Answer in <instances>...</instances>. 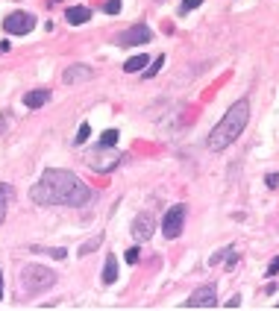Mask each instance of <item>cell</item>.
<instances>
[{
	"label": "cell",
	"mask_w": 279,
	"mask_h": 311,
	"mask_svg": "<svg viewBox=\"0 0 279 311\" xmlns=\"http://www.w3.org/2000/svg\"><path fill=\"white\" fill-rule=\"evenodd\" d=\"M30 197L38 206H86L92 200V188L83 179H77V173L71 170L50 167L30 188Z\"/></svg>",
	"instance_id": "6da1fadb"
},
{
	"label": "cell",
	"mask_w": 279,
	"mask_h": 311,
	"mask_svg": "<svg viewBox=\"0 0 279 311\" xmlns=\"http://www.w3.org/2000/svg\"><path fill=\"white\" fill-rule=\"evenodd\" d=\"M94 71L89 68V65H71L68 71L62 74V79L68 82V85H74V82H83V79H92Z\"/></svg>",
	"instance_id": "30bf717a"
},
{
	"label": "cell",
	"mask_w": 279,
	"mask_h": 311,
	"mask_svg": "<svg viewBox=\"0 0 279 311\" xmlns=\"http://www.w3.org/2000/svg\"><path fill=\"white\" fill-rule=\"evenodd\" d=\"M138 252H141L138 247H129V249H126V252H124L126 264H138Z\"/></svg>",
	"instance_id": "d6986e66"
},
{
	"label": "cell",
	"mask_w": 279,
	"mask_h": 311,
	"mask_svg": "<svg viewBox=\"0 0 279 311\" xmlns=\"http://www.w3.org/2000/svg\"><path fill=\"white\" fill-rule=\"evenodd\" d=\"M32 27H35V15H30V12H9L3 18V30L9 32V35H24Z\"/></svg>",
	"instance_id": "5b68a950"
},
{
	"label": "cell",
	"mask_w": 279,
	"mask_h": 311,
	"mask_svg": "<svg viewBox=\"0 0 279 311\" xmlns=\"http://www.w3.org/2000/svg\"><path fill=\"white\" fill-rule=\"evenodd\" d=\"M265 182H268V188H279V173H268Z\"/></svg>",
	"instance_id": "cb8c5ba5"
},
{
	"label": "cell",
	"mask_w": 279,
	"mask_h": 311,
	"mask_svg": "<svg viewBox=\"0 0 279 311\" xmlns=\"http://www.w3.org/2000/svg\"><path fill=\"white\" fill-rule=\"evenodd\" d=\"M106 150H109V147H100V144H97L94 150H89L86 158H89V164H92L94 170H112V167L121 164L124 156H121V153H106Z\"/></svg>",
	"instance_id": "8992f818"
},
{
	"label": "cell",
	"mask_w": 279,
	"mask_h": 311,
	"mask_svg": "<svg viewBox=\"0 0 279 311\" xmlns=\"http://www.w3.org/2000/svg\"><path fill=\"white\" fill-rule=\"evenodd\" d=\"M238 306H241V297H232V300L226 303V309H238Z\"/></svg>",
	"instance_id": "484cf974"
},
{
	"label": "cell",
	"mask_w": 279,
	"mask_h": 311,
	"mask_svg": "<svg viewBox=\"0 0 279 311\" xmlns=\"http://www.w3.org/2000/svg\"><path fill=\"white\" fill-rule=\"evenodd\" d=\"M153 235V218L150 215H138L132 220V238L135 241H147Z\"/></svg>",
	"instance_id": "9c48e42d"
},
{
	"label": "cell",
	"mask_w": 279,
	"mask_h": 311,
	"mask_svg": "<svg viewBox=\"0 0 279 311\" xmlns=\"http://www.w3.org/2000/svg\"><path fill=\"white\" fill-rule=\"evenodd\" d=\"M53 285H56V273L47 270V267H41V264H27L21 270V288L27 294H41V291H47Z\"/></svg>",
	"instance_id": "3957f363"
},
{
	"label": "cell",
	"mask_w": 279,
	"mask_h": 311,
	"mask_svg": "<svg viewBox=\"0 0 279 311\" xmlns=\"http://www.w3.org/2000/svg\"><path fill=\"white\" fill-rule=\"evenodd\" d=\"M153 38V30L147 27V24H135V27H129L124 30L118 38H115V44H121V47H135V44H147Z\"/></svg>",
	"instance_id": "52a82bcc"
},
{
	"label": "cell",
	"mask_w": 279,
	"mask_h": 311,
	"mask_svg": "<svg viewBox=\"0 0 279 311\" xmlns=\"http://www.w3.org/2000/svg\"><path fill=\"white\" fill-rule=\"evenodd\" d=\"M226 252H229V249H220V252H215V255L209 258V264H212V267H217V264H220V261L226 258Z\"/></svg>",
	"instance_id": "7402d4cb"
},
{
	"label": "cell",
	"mask_w": 279,
	"mask_h": 311,
	"mask_svg": "<svg viewBox=\"0 0 279 311\" xmlns=\"http://www.w3.org/2000/svg\"><path fill=\"white\" fill-rule=\"evenodd\" d=\"M186 203H180V206H171V212L165 215L162 220V232H165V238L168 241H174V238H180L183 235V226H186Z\"/></svg>",
	"instance_id": "277c9868"
},
{
	"label": "cell",
	"mask_w": 279,
	"mask_h": 311,
	"mask_svg": "<svg viewBox=\"0 0 279 311\" xmlns=\"http://www.w3.org/2000/svg\"><path fill=\"white\" fill-rule=\"evenodd\" d=\"M115 279H118V258H115V255H106V267H103V282H106V285H112Z\"/></svg>",
	"instance_id": "4fadbf2b"
},
{
	"label": "cell",
	"mask_w": 279,
	"mask_h": 311,
	"mask_svg": "<svg viewBox=\"0 0 279 311\" xmlns=\"http://www.w3.org/2000/svg\"><path fill=\"white\" fill-rule=\"evenodd\" d=\"M47 100H50V91H47V88H35V91L24 94V106H27V109H41Z\"/></svg>",
	"instance_id": "8fae6325"
},
{
	"label": "cell",
	"mask_w": 279,
	"mask_h": 311,
	"mask_svg": "<svg viewBox=\"0 0 279 311\" xmlns=\"http://www.w3.org/2000/svg\"><path fill=\"white\" fill-rule=\"evenodd\" d=\"M9 50V41H0V53H6Z\"/></svg>",
	"instance_id": "4316f807"
},
{
	"label": "cell",
	"mask_w": 279,
	"mask_h": 311,
	"mask_svg": "<svg viewBox=\"0 0 279 311\" xmlns=\"http://www.w3.org/2000/svg\"><path fill=\"white\" fill-rule=\"evenodd\" d=\"M65 18H68V24H74V27H80V24H86V21L92 18V12H89L86 6H71V9L65 12Z\"/></svg>",
	"instance_id": "7c38bea8"
},
{
	"label": "cell",
	"mask_w": 279,
	"mask_h": 311,
	"mask_svg": "<svg viewBox=\"0 0 279 311\" xmlns=\"http://www.w3.org/2000/svg\"><path fill=\"white\" fill-rule=\"evenodd\" d=\"M100 244H103V232H97V235H94L92 241H86L83 247L77 249V255H89V252H94V249L100 247Z\"/></svg>",
	"instance_id": "9a60e30c"
},
{
	"label": "cell",
	"mask_w": 279,
	"mask_h": 311,
	"mask_svg": "<svg viewBox=\"0 0 279 311\" xmlns=\"http://www.w3.org/2000/svg\"><path fill=\"white\" fill-rule=\"evenodd\" d=\"M106 12H109V15H118V12H121V0H109V3H106Z\"/></svg>",
	"instance_id": "603a6c76"
},
{
	"label": "cell",
	"mask_w": 279,
	"mask_h": 311,
	"mask_svg": "<svg viewBox=\"0 0 279 311\" xmlns=\"http://www.w3.org/2000/svg\"><path fill=\"white\" fill-rule=\"evenodd\" d=\"M162 65H165V56H156V62L150 65V71H147V77H156V74L162 71Z\"/></svg>",
	"instance_id": "44dd1931"
},
{
	"label": "cell",
	"mask_w": 279,
	"mask_h": 311,
	"mask_svg": "<svg viewBox=\"0 0 279 311\" xmlns=\"http://www.w3.org/2000/svg\"><path fill=\"white\" fill-rule=\"evenodd\" d=\"M217 303V288L215 285H203V288H197L191 297H188V309H212Z\"/></svg>",
	"instance_id": "ba28073f"
},
{
	"label": "cell",
	"mask_w": 279,
	"mask_h": 311,
	"mask_svg": "<svg viewBox=\"0 0 279 311\" xmlns=\"http://www.w3.org/2000/svg\"><path fill=\"white\" fill-rule=\"evenodd\" d=\"M89 135H92V126L83 124V126H80V132L74 135V144H86V141H89Z\"/></svg>",
	"instance_id": "ac0fdd59"
},
{
	"label": "cell",
	"mask_w": 279,
	"mask_h": 311,
	"mask_svg": "<svg viewBox=\"0 0 279 311\" xmlns=\"http://www.w3.org/2000/svg\"><path fill=\"white\" fill-rule=\"evenodd\" d=\"M118 135H121L118 129H106V132L100 135V147H115V144H118Z\"/></svg>",
	"instance_id": "e0dca14e"
},
{
	"label": "cell",
	"mask_w": 279,
	"mask_h": 311,
	"mask_svg": "<svg viewBox=\"0 0 279 311\" xmlns=\"http://www.w3.org/2000/svg\"><path fill=\"white\" fill-rule=\"evenodd\" d=\"M0 300H3V270H0Z\"/></svg>",
	"instance_id": "83f0119b"
},
{
	"label": "cell",
	"mask_w": 279,
	"mask_h": 311,
	"mask_svg": "<svg viewBox=\"0 0 279 311\" xmlns=\"http://www.w3.org/2000/svg\"><path fill=\"white\" fill-rule=\"evenodd\" d=\"M147 65V56H132V59H126L124 62V71L126 74H135V71H141Z\"/></svg>",
	"instance_id": "2e32d148"
},
{
	"label": "cell",
	"mask_w": 279,
	"mask_h": 311,
	"mask_svg": "<svg viewBox=\"0 0 279 311\" xmlns=\"http://www.w3.org/2000/svg\"><path fill=\"white\" fill-rule=\"evenodd\" d=\"M9 203H12V185H0V223L6 220V209H9Z\"/></svg>",
	"instance_id": "5bb4252c"
},
{
	"label": "cell",
	"mask_w": 279,
	"mask_h": 311,
	"mask_svg": "<svg viewBox=\"0 0 279 311\" xmlns=\"http://www.w3.org/2000/svg\"><path fill=\"white\" fill-rule=\"evenodd\" d=\"M277 273H279V255L271 261V267H268V276H277Z\"/></svg>",
	"instance_id": "d4e9b609"
},
{
	"label": "cell",
	"mask_w": 279,
	"mask_h": 311,
	"mask_svg": "<svg viewBox=\"0 0 279 311\" xmlns=\"http://www.w3.org/2000/svg\"><path fill=\"white\" fill-rule=\"evenodd\" d=\"M250 121V103L247 100H238L212 129L209 135V150H226L232 141H238V135L244 132V126Z\"/></svg>",
	"instance_id": "7a4b0ae2"
},
{
	"label": "cell",
	"mask_w": 279,
	"mask_h": 311,
	"mask_svg": "<svg viewBox=\"0 0 279 311\" xmlns=\"http://www.w3.org/2000/svg\"><path fill=\"white\" fill-rule=\"evenodd\" d=\"M197 6H203V0H183V6H180V12L186 15V12H191V9H197Z\"/></svg>",
	"instance_id": "ffe728a7"
}]
</instances>
